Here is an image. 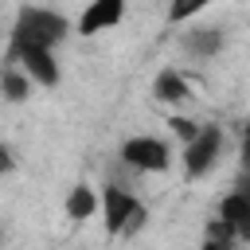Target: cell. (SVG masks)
<instances>
[{
    "mask_svg": "<svg viewBox=\"0 0 250 250\" xmlns=\"http://www.w3.org/2000/svg\"><path fill=\"white\" fill-rule=\"evenodd\" d=\"M62 207H66V215L78 219V223H82V219H94V215L102 211V191H94L90 184H74V188L66 191V203H62Z\"/></svg>",
    "mask_w": 250,
    "mask_h": 250,
    "instance_id": "8",
    "label": "cell"
},
{
    "mask_svg": "<svg viewBox=\"0 0 250 250\" xmlns=\"http://www.w3.org/2000/svg\"><path fill=\"white\" fill-rule=\"evenodd\" d=\"M195 12H203V4H199V0H191V4H188V0H176V4L168 8V20H172V23H180V20L195 16Z\"/></svg>",
    "mask_w": 250,
    "mask_h": 250,
    "instance_id": "14",
    "label": "cell"
},
{
    "mask_svg": "<svg viewBox=\"0 0 250 250\" xmlns=\"http://www.w3.org/2000/svg\"><path fill=\"white\" fill-rule=\"evenodd\" d=\"M12 66H20L31 86H59V62L43 47H12Z\"/></svg>",
    "mask_w": 250,
    "mask_h": 250,
    "instance_id": "5",
    "label": "cell"
},
{
    "mask_svg": "<svg viewBox=\"0 0 250 250\" xmlns=\"http://www.w3.org/2000/svg\"><path fill=\"white\" fill-rule=\"evenodd\" d=\"M230 242H238L234 230H230L223 219H211V223H207V238H203V246H211V250H230Z\"/></svg>",
    "mask_w": 250,
    "mask_h": 250,
    "instance_id": "12",
    "label": "cell"
},
{
    "mask_svg": "<svg viewBox=\"0 0 250 250\" xmlns=\"http://www.w3.org/2000/svg\"><path fill=\"white\" fill-rule=\"evenodd\" d=\"M0 90H4L8 102H23V98L31 94V78H27L20 66H8V70L0 74Z\"/></svg>",
    "mask_w": 250,
    "mask_h": 250,
    "instance_id": "11",
    "label": "cell"
},
{
    "mask_svg": "<svg viewBox=\"0 0 250 250\" xmlns=\"http://www.w3.org/2000/svg\"><path fill=\"white\" fill-rule=\"evenodd\" d=\"M102 219H105L109 234H129V230H137L145 223V207L121 184H105L102 188Z\"/></svg>",
    "mask_w": 250,
    "mask_h": 250,
    "instance_id": "2",
    "label": "cell"
},
{
    "mask_svg": "<svg viewBox=\"0 0 250 250\" xmlns=\"http://www.w3.org/2000/svg\"><path fill=\"white\" fill-rule=\"evenodd\" d=\"M66 31H70L66 16H59L51 8H20L16 12V27H12V47H43V51H51Z\"/></svg>",
    "mask_w": 250,
    "mask_h": 250,
    "instance_id": "1",
    "label": "cell"
},
{
    "mask_svg": "<svg viewBox=\"0 0 250 250\" xmlns=\"http://www.w3.org/2000/svg\"><path fill=\"white\" fill-rule=\"evenodd\" d=\"M199 250H211V246H199Z\"/></svg>",
    "mask_w": 250,
    "mask_h": 250,
    "instance_id": "19",
    "label": "cell"
},
{
    "mask_svg": "<svg viewBox=\"0 0 250 250\" xmlns=\"http://www.w3.org/2000/svg\"><path fill=\"white\" fill-rule=\"evenodd\" d=\"M125 20V4L121 0H94L82 16H78V31L82 35H94V31H105L113 23Z\"/></svg>",
    "mask_w": 250,
    "mask_h": 250,
    "instance_id": "6",
    "label": "cell"
},
{
    "mask_svg": "<svg viewBox=\"0 0 250 250\" xmlns=\"http://www.w3.org/2000/svg\"><path fill=\"white\" fill-rule=\"evenodd\" d=\"M238 164H242V180H250V148H242V156H238Z\"/></svg>",
    "mask_w": 250,
    "mask_h": 250,
    "instance_id": "16",
    "label": "cell"
},
{
    "mask_svg": "<svg viewBox=\"0 0 250 250\" xmlns=\"http://www.w3.org/2000/svg\"><path fill=\"white\" fill-rule=\"evenodd\" d=\"M12 168H16V156H12V148L0 141V176H8Z\"/></svg>",
    "mask_w": 250,
    "mask_h": 250,
    "instance_id": "15",
    "label": "cell"
},
{
    "mask_svg": "<svg viewBox=\"0 0 250 250\" xmlns=\"http://www.w3.org/2000/svg\"><path fill=\"white\" fill-rule=\"evenodd\" d=\"M219 219L234 230L238 242H250V195H246V191H230V195L219 203Z\"/></svg>",
    "mask_w": 250,
    "mask_h": 250,
    "instance_id": "7",
    "label": "cell"
},
{
    "mask_svg": "<svg viewBox=\"0 0 250 250\" xmlns=\"http://www.w3.org/2000/svg\"><path fill=\"white\" fill-rule=\"evenodd\" d=\"M242 148H250V117H246V125H242Z\"/></svg>",
    "mask_w": 250,
    "mask_h": 250,
    "instance_id": "17",
    "label": "cell"
},
{
    "mask_svg": "<svg viewBox=\"0 0 250 250\" xmlns=\"http://www.w3.org/2000/svg\"><path fill=\"white\" fill-rule=\"evenodd\" d=\"M121 160H125L129 168H137V172H164V168L172 164V152H168V145L156 141V137H129V141L121 145Z\"/></svg>",
    "mask_w": 250,
    "mask_h": 250,
    "instance_id": "4",
    "label": "cell"
},
{
    "mask_svg": "<svg viewBox=\"0 0 250 250\" xmlns=\"http://www.w3.org/2000/svg\"><path fill=\"white\" fill-rule=\"evenodd\" d=\"M152 94H156V102H184V98H191V82L176 70H160L152 82Z\"/></svg>",
    "mask_w": 250,
    "mask_h": 250,
    "instance_id": "9",
    "label": "cell"
},
{
    "mask_svg": "<svg viewBox=\"0 0 250 250\" xmlns=\"http://www.w3.org/2000/svg\"><path fill=\"white\" fill-rule=\"evenodd\" d=\"M219 47H223V27H191L188 31V51L191 55L211 59V55H219Z\"/></svg>",
    "mask_w": 250,
    "mask_h": 250,
    "instance_id": "10",
    "label": "cell"
},
{
    "mask_svg": "<svg viewBox=\"0 0 250 250\" xmlns=\"http://www.w3.org/2000/svg\"><path fill=\"white\" fill-rule=\"evenodd\" d=\"M168 125H172V133H176V137H184V145H191V141L199 137V129H203V125H195L191 117H172Z\"/></svg>",
    "mask_w": 250,
    "mask_h": 250,
    "instance_id": "13",
    "label": "cell"
},
{
    "mask_svg": "<svg viewBox=\"0 0 250 250\" xmlns=\"http://www.w3.org/2000/svg\"><path fill=\"white\" fill-rule=\"evenodd\" d=\"M219 148H223V129L219 125H203L199 137L191 145H184V176H191V180L207 176L215 168V160H219Z\"/></svg>",
    "mask_w": 250,
    "mask_h": 250,
    "instance_id": "3",
    "label": "cell"
},
{
    "mask_svg": "<svg viewBox=\"0 0 250 250\" xmlns=\"http://www.w3.org/2000/svg\"><path fill=\"white\" fill-rule=\"evenodd\" d=\"M238 191H246V195H250V180H238Z\"/></svg>",
    "mask_w": 250,
    "mask_h": 250,
    "instance_id": "18",
    "label": "cell"
}]
</instances>
